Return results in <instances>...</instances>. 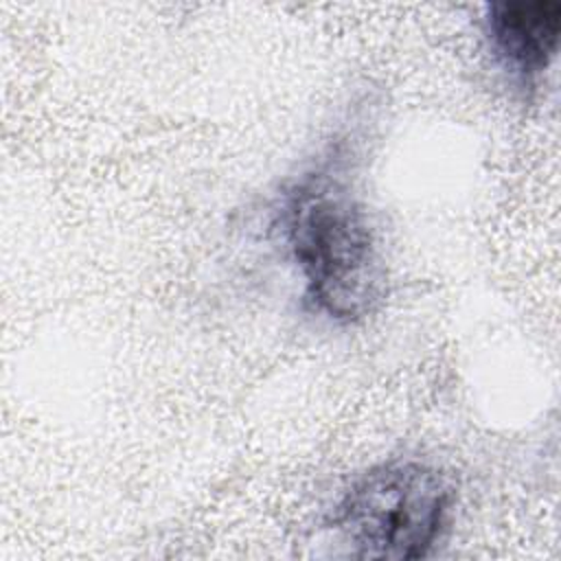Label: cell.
Returning <instances> with one entry per match:
<instances>
[{
    "label": "cell",
    "instance_id": "obj_3",
    "mask_svg": "<svg viewBox=\"0 0 561 561\" xmlns=\"http://www.w3.org/2000/svg\"><path fill=\"white\" fill-rule=\"evenodd\" d=\"M482 35L508 79L530 88L552 64L561 37V2L500 0L482 11Z\"/></svg>",
    "mask_w": 561,
    "mask_h": 561
},
{
    "label": "cell",
    "instance_id": "obj_1",
    "mask_svg": "<svg viewBox=\"0 0 561 561\" xmlns=\"http://www.w3.org/2000/svg\"><path fill=\"white\" fill-rule=\"evenodd\" d=\"M278 230L302 283V302L335 327L370 318L388 272L377 228L340 151L300 171L278 202Z\"/></svg>",
    "mask_w": 561,
    "mask_h": 561
},
{
    "label": "cell",
    "instance_id": "obj_2",
    "mask_svg": "<svg viewBox=\"0 0 561 561\" xmlns=\"http://www.w3.org/2000/svg\"><path fill=\"white\" fill-rule=\"evenodd\" d=\"M454 508L456 489L436 465L390 458L342 491L329 528L355 559L416 561L445 539Z\"/></svg>",
    "mask_w": 561,
    "mask_h": 561
}]
</instances>
